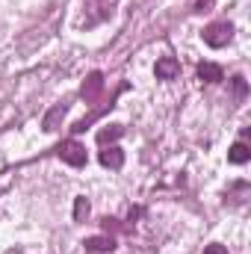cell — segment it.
I'll use <instances>...</instances> for the list:
<instances>
[{
    "mask_svg": "<svg viewBox=\"0 0 251 254\" xmlns=\"http://www.w3.org/2000/svg\"><path fill=\"white\" fill-rule=\"evenodd\" d=\"M201 36H204V42H207L210 48H225V45L234 39V27H231L228 21H216V24H210Z\"/></svg>",
    "mask_w": 251,
    "mask_h": 254,
    "instance_id": "obj_1",
    "label": "cell"
},
{
    "mask_svg": "<svg viewBox=\"0 0 251 254\" xmlns=\"http://www.w3.org/2000/svg\"><path fill=\"white\" fill-rule=\"evenodd\" d=\"M60 160L68 163V166H74V169L86 166V145H83V142H77V139L63 142V145H60Z\"/></svg>",
    "mask_w": 251,
    "mask_h": 254,
    "instance_id": "obj_2",
    "label": "cell"
},
{
    "mask_svg": "<svg viewBox=\"0 0 251 254\" xmlns=\"http://www.w3.org/2000/svg\"><path fill=\"white\" fill-rule=\"evenodd\" d=\"M178 71H181V63H178L175 57H163V60H157V68H154L157 80H175Z\"/></svg>",
    "mask_w": 251,
    "mask_h": 254,
    "instance_id": "obj_3",
    "label": "cell"
},
{
    "mask_svg": "<svg viewBox=\"0 0 251 254\" xmlns=\"http://www.w3.org/2000/svg\"><path fill=\"white\" fill-rule=\"evenodd\" d=\"M101 89H104V74H101V71H95V74H89V80L83 83L80 95H83L86 101H92V98H98V95H101Z\"/></svg>",
    "mask_w": 251,
    "mask_h": 254,
    "instance_id": "obj_4",
    "label": "cell"
},
{
    "mask_svg": "<svg viewBox=\"0 0 251 254\" xmlns=\"http://www.w3.org/2000/svg\"><path fill=\"white\" fill-rule=\"evenodd\" d=\"M101 166H107V169H122V166H125V151L116 148V145L104 148V151H101Z\"/></svg>",
    "mask_w": 251,
    "mask_h": 254,
    "instance_id": "obj_5",
    "label": "cell"
},
{
    "mask_svg": "<svg viewBox=\"0 0 251 254\" xmlns=\"http://www.w3.org/2000/svg\"><path fill=\"white\" fill-rule=\"evenodd\" d=\"M83 246H86V252H92V254H110L116 249V240L113 237H89Z\"/></svg>",
    "mask_w": 251,
    "mask_h": 254,
    "instance_id": "obj_6",
    "label": "cell"
},
{
    "mask_svg": "<svg viewBox=\"0 0 251 254\" xmlns=\"http://www.w3.org/2000/svg\"><path fill=\"white\" fill-rule=\"evenodd\" d=\"M198 77H201L204 83H222V80H225V71L216 63H201L198 65Z\"/></svg>",
    "mask_w": 251,
    "mask_h": 254,
    "instance_id": "obj_7",
    "label": "cell"
},
{
    "mask_svg": "<svg viewBox=\"0 0 251 254\" xmlns=\"http://www.w3.org/2000/svg\"><path fill=\"white\" fill-rule=\"evenodd\" d=\"M228 160H231L234 166L249 163V160H251V148L246 145V142H234V145H231V151H228Z\"/></svg>",
    "mask_w": 251,
    "mask_h": 254,
    "instance_id": "obj_8",
    "label": "cell"
},
{
    "mask_svg": "<svg viewBox=\"0 0 251 254\" xmlns=\"http://www.w3.org/2000/svg\"><path fill=\"white\" fill-rule=\"evenodd\" d=\"M63 119H65V107H63V104H57V107H51V110H48V116H45L42 127H45L48 133H54V130H57V125H60Z\"/></svg>",
    "mask_w": 251,
    "mask_h": 254,
    "instance_id": "obj_9",
    "label": "cell"
},
{
    "mask_svg": "<svg viewBox=\"0 0 251 254\" xmlns=\"http://www.w3.org/2000/svg\"><path fill=\"white\" fill-rule=\"evenodd\" d=\"M122 133H125V130H122V125H107L104 130H98V142H101V145H107V142H116Z\"/></svg>",
    "mask_w": 251,
    "mask_h": 254,
    "instance_id": "obj_10",
    "label": "cell"
},
{
    "mask_svg": "<svg viewBox=\"0 0 251 254\" xmlns=\"http://www.w3.org/2000/svg\"><path fill=\"white\" fill-rule=\"evenodd\" d=\"M86 216H89V201L80 195V198L74 201V219H77V222H86Z\"/></svg>",
    "mask_w": 251,
    "mask_h": 254,
    "instance_id": "obj_11",
    "label": "cell"
},
{
    "mask_svg": "<svg viewBox=\"0 0 251 254\" xmlns=\"http://www.w3.org/2000/svg\"><path fill=\"white\" fill-rule=\"evenodd\" d=\"M204 254H228V249H225V246H219V243H213V246H207V249H204Z\"/></svg>",
    "mask_w": 251,
    "mask_h": 254,
    "instance_id": "obj_12",
    "label": "cell"
},
{
    "mask_svg": "<svg viewBox=\"0 0 251 254\" xmlns=\"http://www.w3.org/2000/svg\"><path fill=\"white\" fill-rule=\"evenodd\" d=\"M234 89H237V95H246V80L243 77H234Z\"/></svg>",
    "mask_w": 251,
    "mask_h": 254,
    "instance_id": "obj_13",
    "label": "cell"
},
{
    "mask_svg": "<svg viewBox=\"0 0 251 254\" xmlns=\"http://www.w3.org/2000/svg\"><path fill=\"white\" fill-rule=\"evenodd\" d=\"M210 6H213V0H198L195 3V12H210Z\"/></svg>",
    "mask_w": 251,
    "mask_h": 254,
    "instance_id": "obj_14",
    "label": "cell"
}]
</instances>
